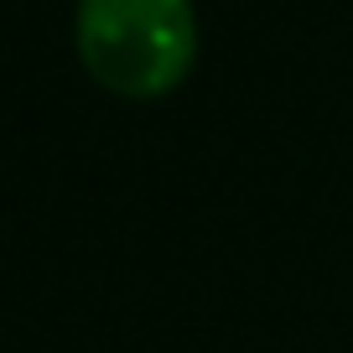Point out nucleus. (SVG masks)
<instances>
[{
	"label": "nucleus",
	"mask_w": 353,
	"mask_h": 353,
	"mask_svg": "<svg viewBox=\"0 0 353 353\" xmlns=\"http://www.w3.org/2000/svg\"><path fill=\"white\" fill-rule=\"evenodd\" d=\"M78 57L125 99L172 94L198 57L192 0H78Z\"/></svg>",
	"instance_id": "obj_1"
}]
</instances>
